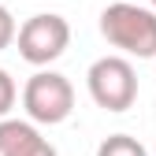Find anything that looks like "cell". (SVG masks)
<instances>
[{
	"label": "cell",
	"instance_id": "cell-2",
	"mask_svg": "<svg viewBox=\"0 0 156 156\" xmlns=\"http://www.w3.org/2000/svg\"><path fill=\"white\" fill-rule=\"evenodd\" d=\"M86 86L93 104L104 112H126L138 101V71L126 56H101L86 71Z\"/></svg>",
	"mask_w": 156,
	"mask_h": 156
},
{
	"label": "cell",
	"instance_id": "cell-3",
	"mask_svg": "<svg viewBox=\"0 0 156 156\" xmlns=\"http://www.w3.org/2000/svg\"><path fill=\"white\" fill-rule=\"evenodd\" d=\"M23 108L30 115V123L56 126L74 112V86L60 71H37L23 86Z\"/></svg>",
	"mask_w": 156,
	"mask_h": 156
},
{
	"label": "cell",
	"instance_id": "cell-8",
	"mask_svg": "<svg viewBox=\"0 0 156 156\" xmlns=\"http://www.w3.org/2000/svg\"><path fill=\"white\" fill-rule=\"evenodd\" d=\"M15 34H19V26H15V15L0 4V52H4L11 41H15Z\"/></svg>",
	"mask_w": 156,
	"mask_h": 156
},
{
	"label": "cell",
	"instance_id": "cell-7",
	"mask_svg": "<svg viewBox=\"0 0 156 156\" xmlns=\"http://www.w3.org/2000/svg\"><path fill=\"white\" fill-rule=\"evenodd\" d=\"M15 97H19V89H15V78L0 67V119H8V112L15 108Z\"/></svg>",
	"mask_w": 156,
	"mask_h": 156
},
{
	"label": "cell",
	"instance_id": "cell-9",
	"mask_svg": "<svg viewBox=\"0 0 156 156\" xmlns=\"http://www.w3.org/2000/svg\"><path fill=\"white\" fill-rule=\"evenodd\" d=\"M149 4H152V11H156V0H149Z\"/></svg>",
	"mask_w": 156,
	"mask_h": 156
},
{
	"label": "cell",
	"instance_id": "cell-5",
	"mask_svg": "<svg viewBox=\"0 0 156 156\" xmlns=\"http://www.w3.org/2000/svg\"><path fill=\"white\" fill-rule=\"evenodd\" d=\"M0 156H56V145L26 119H0Z\"/></svg>",
	"mask_w": 156,
	"mask_h": 156
},
{
	"label": "cell",
	"instance_id": "cell-4",
	"mask_svg": "<svg viewBox=\"0 0 156 156\" xmlns=\"http://www.w3.org/2000/svg\"><path fill=\"white\" fill-rule=\"evenodd\" d=\"M19 41V56L34 67H48L52 60H60L71 45V26L63 15L56 11H41V15H30L15 34Z\"/></svg>",
	"mask_w": 156,
	"mask_h": 156
},
{
	"label": "cell",
	"instance_id": "cell-6",
	"mask_svg": "<svg viewBox=\"0 0 156 156\" xmlns=\"http://www.w3.org/2000/svg\"><path fill=\"white\" fill-rule=\"evenodd\" d=\"M97 156H149L145 145L138 138H130V134H112L97 145Z\"/></svg>",
	"mask_w": 156,
	"mask_h": 156
},
{
	"label": "cell",
	"instance_id": "cell-1",
	"mask_svg": "<svg viewBox=\"0 0 156 156\" xmlns=\"http://www.w3.org/2000/svg\"><path fill=\"white\" fill-rule=\"evenodd\" d=\"M101 34L104 41L123 48L126 56L138 60H156V11L138 8V4H108L101 11Z\"/></svg>",
	"mask_w": 156,
	"mask_h": 156
}]
</instances>
